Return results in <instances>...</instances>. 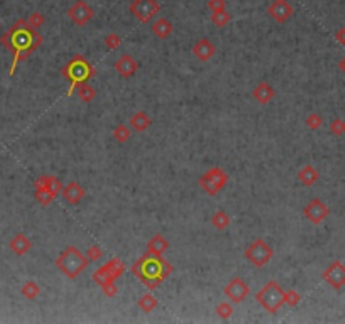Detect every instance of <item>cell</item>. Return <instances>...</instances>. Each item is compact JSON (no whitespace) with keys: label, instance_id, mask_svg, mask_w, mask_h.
<instances>
[{"label":"cell","instance_id":"cell-1","mask_svg":"<svg viewBox=\"0 0 345 324\" xmlns=\"http://www.w3.org/2000/svg\"><path fill=\"white\" fill-rule=\"evenodd\" d=\"M0 42L7 47L8 51L14 52V63L10 68V76H14L16 68L20 61H26L42 44V37L38 30L30 29L29 22L19 19L12 25L10 30L0 37Z\"/></svg>","mask_w":345,"mask_h":324},{"label":"cell","instance_id":"cell-2","mask_svg":"<svg viewBox=\"0 0 345 324\" xmlns=\"http://www.w3.org/2000/svg\"><path fill=\"white\" fill-rule=\"evenodd\" d=\"M172 270H174L172 265L166 259H162V255H152L149 252L132 265V274L142 284H146L149 291L158 289Z\"/></svg>","mask_w":345,"mask_h":324},{"label":"cell","instance_id":"cell-3","mask_svg":"<svg viewBox=\"0 0 345 324\" xmlns=\"http://www.w3.org/2000/svg\"><path fill=\"white\" fill-rule=\"evenodd\" d=\"M88 257L78 250L74 245H70L66 250L56 259V267L61 274L66 275L68 279H76L88 265Z\"/></svg>","mask_w":345,"mask_h":324},{"label":"cell","instance_id":"cell-4","mask_svg":"<svg viewBox=\"0 0 345 324\" xmlns=\"http://www.w3.org/2000/svg\"><path fill=\"white\" fill-rule=\"evenodd\" d=\"M61 74L72 81V86H70L68 93H66L68 96H72L82 83L88 81V79L94 76L95 71H94V68H92V64L85 59V56L76 54L63 69H61Z\"/></svg>","mask_w":345,"mask_h":324},{"label":"cell","instance_id":"cell-5","mask_svg":"<svg viewBox=\"0 0 345 324\" xmlns=\"http://www.w3.org/2000/svg\"><path fill=\"white\" fill-rule=\"evenodd\" d=\"M284 294H286V291L282 289L280 284L276 281H269L266 286L258 292L256 299H258V303L262 306L268 313L276 314L278 311L284 306Z\"/></svg>","mask_w":345,"mask_h":324},{"label":"cell","instance_id":"cell-6","mask_svg":"<svg viewBox=\"0 0 345 324\" xmlns=\"http://www.w3.org/2000/svg\"><path fill=\"white\" fill-rule=\"evenodd\" d=\"M272 257H274L272 247L262 238L254 240V242L246 248V259L249 260L254 267H264V265L271 262Z\"/></svg>","mask_w":345,"mask_h":324},{"label":"cell","instance_id":"cell-7","mask_svg":"<svg viewBox=\"0 0 345 324\" xmlns=\"http://www.w3.org/2000/svg\"><path fill=\"white\" fill-rule=\"evenodd\" d=\"M198 183H200V186L210 194V196H215V194H218L220 191L225 188V184L228 183V174L222 169V167L216 166L214 169L206 171L205 174L200 177Z\"/></svg>","mask_w":345,"mask_h":324},{"label":"cell","instance_id":"cell-8","mask_svg":"<svg viewBox=\"0 0 345 324\" xmlns=\"http://www.w3.org/2000/svg\"><path fill=\"white\" fill-rule=\"evenodd\" d=\"M129 10L139 22L149 24V22L156 19V15L161 10V5H159L156 0H132Z\"/></svg>","mask_w":345,"mask_h":324},{"label":"cell","instance_id":"cell-9","mask_svg":"<svg viewBox=\"0 0 345 324\" xmlns=\"http://www.w3.org/2000/svg\"><path fill=\"white\" fill-rule=\"evenodd\" d=\"M95 10L92 8L85 0H78L74 2L68 10V17L72 19V22L78 27H85V25L94 19Z\"/></svg>","mask_w":345,"mask_h":324},{"label":"cell","instance_id":"cell-10","mask_svg":"<svg viewBox=\"0 0 345 324\" xmlns=\"http://www.w3.org/2000/svg\"><path fill=\"white\" fill-rule=\"evenodd\" d=\"M303 215H304V218L310 221V223L320 225L322 221H324L326 216L330 215V208L326 206L322 199L315 198V199H312L306 206H304Z\"/></svg>","mask_w":345,"mask_h":324},{"label":"cell","instance_id":"cell-11","mask_svg":"<svg viewBox=\"0 0 345 324\" xmlns=\"http://www.w3.org/2000/svg\"><path fill=\"white\" fill-rule=\"evenodd\" d=\"M249 292H250L249 286H247V282L242 277H234L224 289V294L236 304L242 303V301L249 296Z\"/></svg>","mask_w":345,"mask_h":324},{"label":"cell","instance_id":"cell-12","mask_svg":"<svg viewBox=\"0 0 345 324\" xmlns=\"http://www.w3.org/2000/svg\"><path fill=\"white\" fill-rule=\"evenodd\" d=\"M268 14L271 15L278 24H286V22L294 15V8L288 0H274L268 8Z\"/></svg>","mask_w":345,"mask_h":324},{"label":"cell","instance_id":"cell-13","mask_svg":"<svg viewBox=\"0 0 345 324\" xmlns=\"http://www.w3.org/2000/svg\"><path fill=\"white\" fill-rule=\"evenodd\" d=\"M324 279L334 289H342L345 286V265L340 260H335L324 272Z\"/></svg>","mask_w":345,"mask_h":324},{"label":"cell","instance_id":"cell-14","mask_svg":"<svg viewBox=\"0 0 345 324\" xmlns=\"http://www.w3.org/2000/svg\"><path fill=\"white\" fill-rule=\"evenodd\" d=\"M215 54H216V47H215V44L212 42L208 37H202V39H198V41L194 42V46H193V56L196 57L198 61H202V63H206V61H210Z\"/></svg>","mask_w":345,"mask_h":324},{"label":"cell","instance_id":"cell-15","mask_svg":"<svg viewBox=\"0 0 345 324\" xmlns=\"http://www.w3.org/2000/svg\"><path fill=\"white\" fill-rule=\"evenodd\" d=\"M115 69H117V73L120 74L122 78L129 79L137 73V69H139V63H137L130 54H124L122 57H118V61L115 63Z\"/></svg>","mask_w":345,"mask_h":324},{"label":"cell","instance_id":"cell-16","mask_svg":"<svg viewBox=\"0 0 345 324\" xmlns=\"http://www.w3.org/2000/svg\"><path fill=\"white\" fill-rule=\"evenodd\" d=\"M61 194H63V198L70 203V205H78V203L86 196V191L82 184L73 181V183H70L68 186H64Z\"/></svg>","mask_w":345,"mask_h":324},{"label":"cell","instance_id":"cell-17","mask_svg":"<svg viewBox=\"0 0 345 324\" xmlns=\"http://www.w3.org/2000/svg\"><path fill=\"white\" fill-rule=\"evenodd\" d=\"M252 96H254V100L258 101V103L268 105V103H271V101L274 100L276 91H274V88L269 85V83L260 81L259 85L254 88V91H252Z\"/></svg>","mask_w":345,"mask_h":324},{"label":"cell","instance_id":"cell-18","mask_svg":"<svg viewBox=\"0 0 345 324\" xmlns=\"http://www.w3.org/2000/svg\"><path fill=\"white\" fill-rule=\"evenodd\" d=\"M8 247H10V250L14 252L16 255H26L30 252V248H32V242H30V238L28 235L24 233H17L14 238L8 242Z\"/></svg>","mask_w":345,"mask_h":324},{"label":"cell","instance_id":"cell-19","mask_svg":"<svg viewBox=\"0 0 345 324\" xmlns=\"http://www.w3.org/2000/svg\"><path fill=\"white\" fill-rule=\"evenodd\" d=\"M298 179H300V183H302L303 186L310 188V186L316 184V181L320 179V172H318V169H316L315 166H312V164H306V166H303L302 169H300Z\"/></svg>","mask_w":345,"mask_h":324},{"label":"cell","instance_id":"cell-20","mask_svg":"<svg viewBox=\"0 0 345 324\" xmlns=\"http://www.w3.org/2000/svg\"><path fill=\"white\" fill-rule=\"evenodd\" d=\"M168 248H170V242L164 238L162 233H156L148 243V252L152 255H162Z\"/></svg>","mask_w":345,"mask_h":324},{"label":"cell","instance_id":"cell-21","mask_svg":"<svg viewBox=\"0 0 345 324\" xmlns=\"http://www.w3.org/2000/svg\"><path fill=\"white\" fill-rule=\"evenodd\" d=\"M151 30L158 39H168L172 34V24L164 17H159L158 20L152 22Z\"/></svg>","mask_w":345,"mask_h":324},{"label":"cell","instance_id":"cell-22","mask_svg":"<svg viewBox=\"0 0 345 324\" xmlns=\"http://www.w3.org/2000/svg\"><path fill=\"white\" fill-rule=\"evenodd\" d=\"M38 188H46V189L54 191V193H58V194H61V191H63V184H61V181L58 179L56 176H41L34 181V189H38Z\"/></svg>","mask_w":345,"mask_h":324},{"label":"cell","instance_id":"cell-23","mask_svg":"<svg viewBox=\"0 0 345 324\" xmlns=\"http://www.w3.org/2000/svg\"><path fill=\"white\" fill-rule=\"evenodd\" d=\"M130 125L136 132H140V134H142V132H146L149 127L152 125V120L146 112L139 110V112H136L134 117L130 118Z\"/></svg>","mask_w":345,"mask_h":324},{"label":"cell","instance_id":"cell-24","mask_svg":"<svg viewBox=\"0 0 345 324\" xmlns=\"http://www.w3.org/2000/svg\"><path fill=\"white\" fill-rule=\"evenodd\" d=\"M105 265V269H107V272L110 274V277L114 279V281H117L120 275L126 272V264L120 260V259H117V257H114V259H110L107 264H104Z\"/></svg>","mask_w":345,"mask_h":324},{"label":"cell","instance_id":"cell-25","mask_svg":"<svg viewBox=\"0 0 345 324\" xmlns=\"http://www.w3.org/2000/svg\"><path fill=\"white\" fill-rule=\"evenodd\" d=\"M34 196H36V199L41 203L42 206H50L51 203L60 196V194L54 193V191H51V189H46V188H38L36 191H34Z\"/></svg>","mask_w":345,"mask_h":324},{"label":"cell","instance_id":"cell-26","mask_svg":"<svg viewBox=\"0 0 345 324\" xmlns=\"http://www.w3.org/2000/svg\"><path fill=\"white\" fill-rule=\"evenodd\" d=\"M137 306H139V309L142 311V313H152V311L158 308V299H156V296L151 294V292H146V294L139 299Z\"/></svg>","mask_w":345,"mask_h":324},{"label":"cell","instance_id":"cell-27","mask_svg":"<svg viewBox=\"0 0 345 324\" xmlns=\"http://www.w3.org/2000/svg\"><path fill=\"white\" fill-rule=\"evenodd\" d=\"M20 294L26 297V299H29V301H34V299H38V296L41 294V287H39V284L38 282H34V281H28L24 284V286L20 287Z\"/></svg>","mask_w":345,"mask_h":324},{"label":"cell","instance_id":"cell-28","mask_svg":"<svg viewBox=\"0 0 345 324\" xmlns=\"http://www.w3.org/2000/svg\"><path fill=\"white\" fill-rule=\"evenodd\" d=\"M76 91H78L80 100L85 101V103H92V101L95 100V96H96V90L92 85H88L86 81L82 83V85L76 88Z\"/></svg>","mask_w":345,"mask_h":324},{"label":"cell","instance_id":"cell-29","mask_svg":"<svg viewBox=\"0 0 345 324\" xmlns=\"http://www.w3.org/2000/svg\"><path fill=\"white\" fill-rule=\"evenodd\" d=\"M212 225H214L216 230L228 228V226H230V216L227 215V211L218 210L216 213H214V216H212Z\"/></svg>","mask_w":345,"mask_h":324},{"label":"cell","instance_id":"cell-30","mask_svg":"<svg viewBox=\"0 0 345 324\" xmlns=\"http://www.w3.org/2000/svg\"><path fill=\"white\" fill-rule=\"evenodd\" d=\"M230 14L225 8H222V10H215V12H212V22L216 25V27H225V25L228 24L230 22Z\"/></svg>","mask_w":345,"mask_h":324},{"label":"cell","instance_id":"cell-31","mask_svg":"<svg viewBox=\"0 0 345 324\" xmlns=\"http://www.w3.org/2000/svg\"><path fill=\"white\" fill-rule=\"evenodd\" d=\"M114 139L117 140L118 144H126V142L130 139V128L127 125H124V123L117 125L114 128Z\"/></svg>","mask_w":345,"mask_h":324},{"label":"cell","instance_id":"cell-32","mask_svg":"<svg viewBox=\"0 0 345 324\" xmlns=\"http://www.w3.org/2000/svg\"><path fill=\"white\" fill-rule=\"evenodd\" d=\"M94 281L98 284V286H104V284H107V282H114V279L110 277V274L107 272L105 265H100L94 274Z\"/></svg>","mask_w":345,"mask_h":324},{"label":"cell","instance_id":"cell-33","mask_svg":"<svg viewBox=\"0 0 345 324\" xmlns=\"http://www.w3.org/2000/svg\"><path fill=\"white\" fill-rule=\"evenodd\" d=\"M216 314H218V318H222V319H228V318H232V314H234V306L227 303V301H222L218 306H216Z\"/></svg>","mask_w":345,"mask_h":324},{"label":"cell","instance_id":"cell-34","mask_svg":"<svg viewBox=\"0 0 345 324\" xmlns=\"http://www.w3.org/2000/svg\"><path fill=\"white\" fill-rule=\"evenodd\" d=\"M304 123H306V127L310 130H318L322 125H324V118H322V115L318 113H310L306 120H304Z\"/></svg>","mask_w":345,"mask_h":324},{"label":"cell","instance_id":"cell-35","mask_svg":"<svg viewBox=\"0 0 345 324\" xmlns=\"http://www.w3.org/2000/svg\"><path fill=\"white\" fill-rule=\"evenodd\" d=\"M300 303H302V294H300L298 291H294V289L286 291V294H284V304L291 306V308H294V306H298Z\"/></svg>","mask_w":345,"mask_h":324},{"label":"cell","instance_id":"cell-36","mask_svg":"<svg viewBox=\"0 0 345 324\" xmlns=\"http://www.w3.org/2000/svg\"><path fill=\"white\" fill-rule=\"evenodd\" d=\"M28 22H29L30 29L38 30V29H41L42 25H44V22H46V19H44V15L41 14V12H34V14L29 15Z\"/></svg>","mask_w":345,"mask_h":324},{"label":"cell","instance_id":"cell-37","mask_svg":"<svg viewBox=\"0 0 345 324\" xmlns=\"http://www.w3.org/2000/svg\"><path fill=\"white\" fill-rule=\"evenodd\" d=\"M330 132L337 137H342L345 134V122L342 118H335L334 122L330 123Z\"/></svg>","mask_w":345,"mask_h":324},{"label":"cell","instance_id":"cell-38","mask_svg":"<svg viewBox=\"0 0 345 324\" xmlns=\"http://www.w3.org/2000/svg\"><path fill=\"white\" fill-rule=\"evenodd\" d=\"M122 44V39H120V35H117V34H108L107 37H105V46L108 47L110 51H114V49H117L118 46Z\"/></svg>","mask_w":345,"mask_h":324},{"label":"cell","instance_id":"cell-39","mask_svg":"<svg viewBox=\"0 0 345 324\" xmlns=\"http://www.w3.org/2000/svg\"><path fill=\"white\" fill-rule=\"evenodd\" d=\"M85 255L88 257V260H90V262H96V260L102 259V255H104V250H102V247H98V245H92L86 250Z\"/></svg>","mask_w":345,"mask_h":324},{"label":"cell","instance_id":"cell-40","mask_svg":"<svg viewBox=\"0 0 345 324\" xmlns=\"http://www.w3.org/2000/svg\"><path fill=\"white\" fill-rule=\"evenodd\" d=\"M100 287H102V291H104V294L108 296V297H114L115 294H117V291H118V287L115 286V281L104 284V286H100Z\"/></svg>","mask_w":345,"mask_h":324},{"label":"cell","instance_id":"cell-41","mask_svg":"<svg viewBox=\"0 0 345 324\" xmlns=\"http://www.w3.org/2000/svg\"><path fill=\"white\" fill-rule=\"evenodd\" d=\"M225 0H208V8L212 12L215 10H222V8H225Z\"/></svg>","mask_w":345,"mask_h":324},{"label":"cell","instance_id":"cell-42","mask_svg":"<svg viewBox=\"0 0 345 324\" xmlns=\"http://www.w3.org/2000/svg\"><path fill=\"white\" fill-rule=\"evenodd\" d=\"M335 39H337L338 44H342V46H345V27L338 29L337 32H335Z\"/></svg>","mask_w":345,"mask_h":324},{"label":"cell","instance_id":"cell-43","mask_svg":"<svg viewBox=\"0 0 345 324\" xmlns=\"http://www.w3.org/2000/svg\"><path fill=\"white\" fill-rule=\"evenodd\" d=\"M340 68H342V69H344V73H345V59L342 61V63H340Z\"/></svg>","mask_w":345,"mask_h":324},{"label":"cell","instance_id":"cell-44","mask_svg":"<svg viewBox=\"0 0 345 324\" xmlns=\"http://www.w3.org/2000/svg\"><path fill=\"white\" fill-rule=\"evenodd\" d=\"M0 29H2V22H0Z\"/></svg>","mask_w":345,"mask_h":324}]
</instances>
